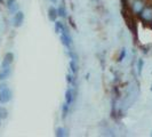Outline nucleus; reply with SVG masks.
<instances>
[{
  "instance_id": "1",
  "label": "nucleus",
  "mask_w": 152,
  "mask_h": 137,
  "mask_svg": "<svg viewBox=\"0 0 152 137\" xmlns=\"http://www.w3.org/2000/svg\"><path fill=\"white\" fill-rule=\"evenodd\" d=\"M140 20L144 24L152 23V7L151 6H144L143 9L141 10V13L138 14Z\"/></svg>"
},
{
  "instance_id": "2",
  "label": "nucleus",
  "mask_w": 152,
  "mask_h": 137,
  "mask_svg": "<svg viewBox=\"0 0 152 137\" xmlns=\"http://www.w3.org/2000/svg\"><path fill=\"white\" fill-rule=\"evenodd\" d=\"M12 99V91L7 87H4L0 90V103L1 104H6Z\"/></svg>"
},
{
  "instance_id": "3",
  "label": "nucleus",
  "mask_w": 152,
  "mask_h": 137,
  "mask_svg": "<svg viewBox=\"0 0 152 137\" xmlns=\"http://www.w3.org/2000/svg\"><path fill=\"white\" fill-rule=\"evenodd\" d=\"M144 6H145L144 2H143L142 0H133V1H132V5H130V8H132V12H133L134 14L138 15Z\"/></svg>"
},
{
  "instance_id": "4",
  "label": "nucleus",
  "mask_w": 152,
  "mask_h": 137,
  "mask_svg": "<svg viewBox=\"0 0 152 137\" xmlns=\"http://www.w3.org/2000/svg\"><path fill=\"white\" fill-rule=\"evenodd\" d=\"M23 21H24V14L22 12H16L13 17V25L15 28H20L23 24Z\"/></svg>"
},
{
  "instance_id": "5",
  "label": "nucleus",
  "mask_w": 152,
  "mask_h": 137,
  "mask_svg": "<svg viewBox=\"0 0 152 137\" xmlns=\"http://www.w3.org/2000/svg\"><path fill=\"white\" fill-rule=\"evenodd\" d=\"M76 98V91L73 88H69L68 90L65 91V103L68 105H71Z\"/></svg>"
},
{
  "instance_id": "6",
  "label": "nucleus",
  "mask_w": 152,
  "mask_h": 137,
  "mask_svg": "<svg viewBox=\"0 0 152 137\" xmlns=\"http://www.w3.org/2000/svg\"><path fill=\"white\" fill-rule=\"evenodd\" d=\"M61 42L65 46V47H68V48L71 47L72 41H71V37H70V34L66 32V30H64L61 33Z\"/></svg>"
},
{
  "instance_id": "7",
  "label": "nucleus",
  "mask_w": 152,
  "mask_h": 137,
  "mask_svg": "<svg viewBox=\"0 0 152 137\" xmlns=\"http://www.w3.org/2000/svg\"><path fill=\"white\" fill-rule=\"evenodd\" d=\"M10 73H12L10 66H1V70H0V81L6 80L8 77L10 76Z\"/></svg>"
},
{
  "instance_id": "8",
  "label": "nucleus",
  "mask_w": 152,
  "mask_h": 137,
  "mask_svg": "<svg viewBox=\"0 0 152 137\" xmlns=\"http://www.w3.org/2000/svg\"><path fill=\"white\" fill-rule=\"evenodd\" d=\"M13 60H14V55L12 53H8L5 55V58L2 61V64L1 66H10L12 63H13Z\"/></svg>"
},
{
  "instance_id": "9",
  "label": "nucleus",
  "mask_w": 152,
  "mask_h": 137,
  "mask_svg": "<svg viewBox=\"0 0 152 137\" xmlns=\"http://www.w3.org/2000/svg\"><path fill=\"white\" fill-rule=\"evenodd\" d=\"M57 16H58V14H57V9L54 7H49V9H48V18H49L50 21L55 22L56 18H57Z\"/></svg>"
},
{
  "instance_id": "10",
  "label": "nucleus",
  "mask_w": 152,
  "mask_h": 137,
  "mask_svg": "<svg viewBox=\"0 0 152 137\" xmlns=\"http://www.w3.org/2000/svg\"><path fill=\"white\" fill-rule=\"evenodd\" d=\"M64 30H65V26H64L63 22L55 21V32H56V33H58V34H61Z\"/></svg>"
},
{
  "instance_id": "11",
  "label": "nucleus",
  "mask_w": 152,
  "mask_h": 137,
  "mask_svg": "<svg viewBox=\"0 0 152 137\" xmlns=\"http://www.w3.org/2000/svg\"><path fill=\"white\" fill-rule=\"evenodd\" d=\"M55 135L57 137H64V136H68V130L65 129V128H63V127H60V128H57L56 131H55Z\"/></svg>"
},
{
  "instance_id": "12",
  "label": "nucleus",
  "mask_w": 152,
  "mask_h": 137,
  "mask_svg": "<svg viewBox=\"0 0 152 137\" xmlns=\"http://www.w3.org/2000/svg\"><path fill=\"white\" fill-rule=\"evenodd\" d=\"M78 63H77L76 60H71L70 61V68H71V72H72V74H76L77 72H78Z\"/></svg>"
},
{
  "instance_id": "13",
  "label": "nucleus",
  "mask_w": 152,
  "mask_h": 137,
  "mask_svg": "<svg viewBox=\"0 0 152 137\" xmlns=\"http://www.w3.org/2000/svg\"><path fill=\"white\" fill-rule=\"evenodd\" d=\"M57 14L61 17H66L68 16V12H66V9L64 7V5H60V7L57 8Z\"/></svg>"
},
{
  "instance_id": "14",
  "label": "nucleus",
  "mask_w": 152,
  "mask_h": 137,
  "mask_svg": "<svg viewBox=\"0 0 152 137\" xmlns=\"http://www.w3.org/2000/svg\"><path fill=\"white\" fill-rule=\"evenodd\" d=\"M69 110H70V105H68L66 103L63 104V106H62V117H63V119L66 118V115L69 113Z\"/></svg>"
},
{
  "instance_id": "15",
  "label": "nucleus",
  "mask_w": 152,
  "mask_h": 137,
  "mask_svg": "<svg viewBox=\"0 0 152 137\" xmlns=\"http://www.w3.org/2000/svg\"><path fill=\"white\" fill-rule=\"evenodd\" d=\"M143 66H144V61L143 60H138V63H137V72H138V74L142 73Z\"/></svg>"
},
{
  "instance_id": "16",
  "label": "nucleus",
  "mask_w": 152,
  "mask_h": 137,
  "mask_svg": "<svg viewBox=\"0 0 152 137\" xmlns=\"http://www.w3.org/2000/svg\"><path fill=\"white\" fill-rule=\"evenodd\" d=\"M7 110L4 107H0V119H6L7 118Z\"/></svg>"
},
{
  "instance_id": "17",
  "label": "nucleus",
  "mask_w": 152,
  "mask_h": 137,
  "mask_svg": "<svg viewBox=\"0 0 152 137\" xmlns=\"http://www.w3.org/2000/svg\"><path fill=\"white\" fill-rule=\"evenodd\" d=\"M66 81H68L70 85L75 84V77H73V74H68V76H66Z\"/></svg>"
},
{
  "instance_id": "18",
  "label": "nucleus",
  "mask_w": 152,
  "mask_h": 137,
  "mask_svg": "<svg viewBox=\"0 0 152 137\" xmlns=\"http://www.w3.org/2000/svg\"><path fill=\"white\" fill-rule=\"evenodd\" d=\"M126 54H127V52H126V49H122L121 53H120V55H119V58H118V61L121 62L122 60H124V57H126Z\"/></svg>"
},
{
  "instance_id": "19",
  "label": "nucleus",
  "mask_w": 152,
  "mask_h": 137,
  "mask_svg": "<svg viewBox=\"0 0 152 137\" xmlns=\"http://www.w3.org/2000/svg\"><path fill=\"white\" fill-rule=\"evenodd\" d=\"M49 1H53V2H54V1H55V0H49Z\"/></svg>"
},
{
  "instance_id": "20",
  "label": "nucleus",
  "mask_w": 152,
  "mask_h": 137,
  "mask_svg": "<svg viewBox=\"0 0 152 137\" xmlns=\"http://www.w3.org/2000/svg\"><path fill=\"white\" fill-rule=\"evenodd\" d=\"M151 91H152V85H151Z\"/></svg>"
},
{
  "instance_id": "21",
  "label": "nucleus",
  "mask_w": 152,
  "mask_h": 137,
  "mask_svg": "<svg viewBox=\"0 0 152 137\" xmlns=\"http://www.w3.org/2000/svg\"><path fill=\"white\" fill-rule=\"evenodd\" d=\"M151 28H152V23H151Z\"/></svg>"
}]
</instances>
